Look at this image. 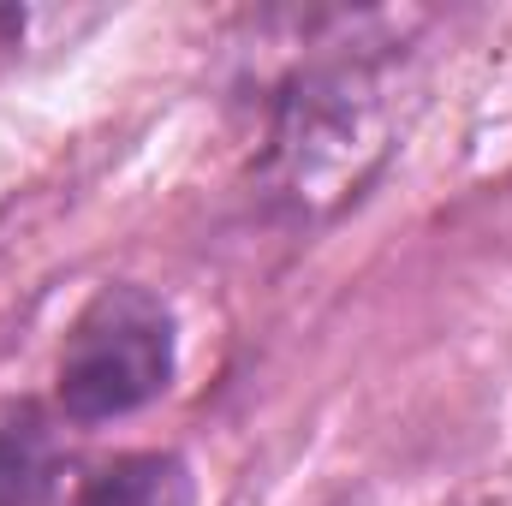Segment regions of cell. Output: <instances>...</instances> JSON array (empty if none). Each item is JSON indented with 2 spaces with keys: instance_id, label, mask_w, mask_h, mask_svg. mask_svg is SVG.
I'll return each mask as SVG.
<instances>
[{
  "instance_id": "obj_1",
  "label": "cell",
  "mask_w": 512,
  "mask_h": 506,
  "mask_svg": "<svg viewBox=\"0 0 512 506\" xmlns=\"http://www.w3.org/2000/svg\"><path fill=\"white\" fill-rule=\"evenodd\" d=\"M399 30L358 36L346 24L340 42H316L268 108L262 185L268 203L304 227L334 221L346 203L370 191L399 143Z\"/></svg>"
},
{
  "instance_id": "obj_2",
  "label": "cell",
  "mask_w": 512,
  "mask_h": 506,
  "mask_svg": "<svg viewBox=\"0 0 512 506\" xmlns=\"http://www.w3.org/2000/svg\"><path fill=\"white\" fill-rule=\"evenodd\" d=\"M179 376V322L173 304L137 280L102 286L60 340L54 405L66 423L96 429L137 417Z\"/></svg>"
},
{
  "instance_id": "obj_3",
  "label": "cell",
  "mask_w": 512,
  "mask_h": 506,
  "mask_svg": "<svg viewBox=\"0 0 512 506\" xmlns=\"http://www.w3.org/2000/svg\"><path fill=\"white\" fill-rule=\"evenodd\" d=\"M0 506H197V489L173 453H72L24 405L0 417Z\"/></svg>"
}]
</instances>
